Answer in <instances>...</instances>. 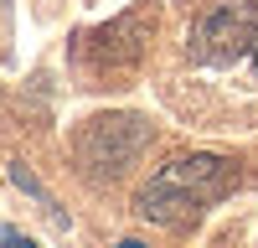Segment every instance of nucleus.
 I'll use <instances>...</instances> for the list:
<instances>
[{"mask_svg":"<svg viewBox=\"0 0 258 248\" xmlns=\"http://www.w3.org/2000/svg\"><path fill=\"white\" fill-rule=\"evenodd\" d=\"M145 145H150V124L140 114H98L78 135V160L88 165V176L109 181V176H124L145 155Z\"/></svg>","mask_w":258,"mask_h":248,"instance_id":"obj_3","label":"nucleus"},{"mask_svg":"<svg viewBox=\"0 0 258 248\" xmlns=\"http://www.w3.org/2000/svg\"><path fill=\"white\" fill-rule=\"evenodd\" d=\"M0 248H36V243H31V238H21L16 227H6V222H0Z\"/></svg>","mask_w":258,"mask_h":248,"instance_id":"obj_5","label":"nucleus"},{"mask_svg":"<svg viewBox=\"0 0 258 248\" xmlns=\"http://www.w3.org/2000/svg\"><path fill=\"white\" fill-rule=\"evenodd\" d=\"M191 62L202 68H253L258 73V0L212 6L191 26Z\"/></svg>","mask_w":258,"mask_h":248,"instance_id":"obj_2","label":"nucleus"},{"mask_svg":"<svg viewBox=\"0 0 258 248\" xmlns=\"http://www.w3.org/2000/svg\"><path fill=\"white\" fill-rule=\"evenodd\" d=\"M238 181H243V165L227 160V155H181V160L160 165V171L140 186L135 212L145 222H160V227H191Z\"/></svg>","mask_w":258,"mask_h":248,"instance_id":"obj_1","label":"nucleus"},{"mask_svg":"<svg viewBox=\"0 0 258 248\" xmlns=\"http://www.w3.org/2000/svg\"><path fill=\"white\" fill-rule=\"evenodd\" d=\"M145 36H150V11H129L114 26H98L83 52H88L93 68H129V62L145 52Z\"/></svg>","mask_w":258,"mask_h":248,"instance_id":"obj_4","label":"nucleus"},{"mask_svg":"<svg viewBox=\"0 0 258 248\" xmlns=\"http://www.w3.org/2000/svg\"><path fill=\"white\" fill-rule=\"evenodd\" d=\"M119 248H145V243H135V238H129V243H119Z\"/></svg>","mask_w":258,"mask_h":248,"instance_id":"obj_6","label":"nucleus"}]
</instances>
